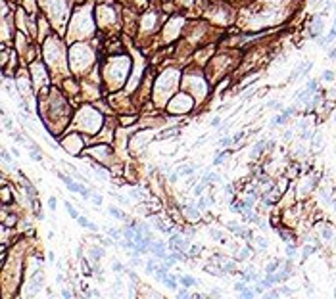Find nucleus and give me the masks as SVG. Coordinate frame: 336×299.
Instances as JSON below:
<instances>
[{
  "label": "nucleus",
  "instance_id": "f257e3e1",
  "mask_svg": "<svg viewBox=\"0 0 336 299\" xmlns=\"http://www.w3.org/2000/svg\"><path fill=\"white\" fill-rule=\"evenodd\" d=\"M148 251H150V253H154V255L158 257V259H167V255H169V253L165 251V247H163V243H161V242H150Z\"/></svg>",
  "mask_w": 336,
  "mask_h": 299
},
{
  "label": "nucleus",
  "instance_id": "f03ea898",
  "mask_svg": "<svg viewBox=\"0 0 336 299\" xmlns=\"http://www.w3.org/2000/svg\"><path fill=\"white\" fill-rule=\"evenodd\" d=\"M169 247L175 249V251H186L190 246H188V240H183L181 236H171V240H169Z\"/></svg>",
  "mask_w": 336,
  "mask_h": 299
},
{
  "label": "nucleus",
  "instance_id": "7ed1b4c3",
  "mask_svg": "<svg viewBox=\"0 0 336 299\" xmlns=\"http://www.w3.org/2000/svg\"><path fill=\"white\" fill-rule=\"evenodd\" d=\"M179 280H181V284H183L184 288H190V286H196V284H198V280L192 278V276H188V274H181V276H179Z\"/></svg>",
  "mask_w": 336,
  "mask_h": 299
},
{
  "label": "nucleus",
  "instance_id": "20e7f679",
  "mask_svg": "<svg viewBox=\"0 0 336 299\" xmlns=\"http://www.w3.org/2000/svg\"><path fill=\"white\" fill-rule=\"evenodd\" d=\"M77 223H79L81 226H85V228H88V230H92V232H96V230H98V226H96L94 223H91V220H88L86 217H79V219H77Z\"/></svg>",
  "mask_w": 336,
  "mask_h": 299
},
{
  "label": "nucleus",
  "instance_id": "39448f33",
  "mask_svg": "<svg viewBox=\"0 0 336 299\" xmlns=\"http://www.w3.org/2000/svg\"><path fill=\"white\" fill-rule=\"evenodd\" d=\"M163 284L169 288V290H177V278H175V276H171V274H165V276H163Z\"/></svg>",
  "mask_w": 336,
  "mask_h": 299
},
{
  "label": "nucleus",
  "instance_id": "423d86ee",
  "mask_svg": "<svg viewBox=\"0 0 336 299\" xmlns=\"http://www.w3.org/2000/svg\"><path fill=\"white\" fill-rule=\"evenodd\" d=\"M263 150H265V142L261 140V142H257L255 146H254V150H252V159H254V157H257L259 153H263Z\"/></svg>",
  "mask_w": 336,
  "mask_h": 299
},
{
  "label": "nucleus",
  "instance_id": "0eeeda50",
  "mask_svg": "<svg viewBox=\"0 0 336 299\" xmlns=\"http://www.w3.org/2000/svg\"><path fill=\"white\" fill-rule=\"evenodd\" d=\"M65 209H67V213H69V217H71V219H75V220H77V219L81 217V215H79V211H77V209H75L69 202H65Z\"/></svg>",
  "mask_w": 336,
  "mask_h": 299
},
{
  "label": "nucleus",
  "instance_id": "6e6552de",
  "mask_svg": "<svg viewBox=\"0 0 336 299\" xmlns=\"http://www.w3.org/2000/svg\"><path fill=\"white\" fill-rule=\"evenodd\" d=\"M110 213L114 215L115 219H121V220H127V219H129L125 213H123V211H119V209H115V207H110Z\"/></svg>",
  "mask_w": 336,
  "mask_h": 299
},
{
  "label": "nucleus",
  "instance_id": "1a4fd4ad",
  "mask_svg": "<svg viewBox=\"0 0 336 299\" xmlns=\"http://www.w3.org/2000/svg\"><path fill=\"white\" fill-rule=\"evenodd\" d=\"M106 232L114 238V240H121V236H123V232L121 230H117V228H106Z\"/></svg>",
  "mask_w": 336,
  "mask_h": 299
},
{
  "label": "nucleus",
  "instance_id": "9d476101",
  "mask_svg": "<svg viewBox=\"0 0 336 299\" xmlns=\"http://www.w3.org/2000/svg\"><path fill=\"white\" fill-rule=\"evenodd\" d=\"M278 265H281V259H275V261H271L267 265V272H277V269H278Z\"/></svg>",
  "mask_w": 336,
  "mask_h": 299
},
{
  "label": "nucleus",
  "instance_id": "9b49d317",
  "mask_svg": "<svg viewBox=\"0 0 336 299\" xmlns=\"http://www.w3.org/2000/svg\"><path fill=\"white\" fill-rule=\"evenodd\" d=\"M296 111V106H290V107H286V109H282V119L286 121L288 117H292V113Z\"/></svg>",
  "mask_w": 336,
  "mask_h": 299
},
{
  "label": "nucleus",
  "instance_id": "f8f14e48",
  "mask_svg": "<svg viewBox=\"0 0 336 299\" xmlns=\"http://www.w3.org/2000/svg\"><path fill=\"white\" fill-rule=\"evenodd\" d=\"M91 255H92V257H94V259L98 261L100 257L104 255V249H102V247H92V249H91Z\"/></svg>",
  "mask_w": 336,
  "mask_h": 299
},
{
  "label": "nucleus",
  "instance_id": "ddd939ff",
  "mask_svg": "<svg viewBox=\"0 0 336 299\" xmlns=\"http://www.w3.org/2000/svg\"><path fill=\"white\" fill-rule=\"evenodd\" d=\"M202 182H206V184H208V182H219V176H217V174H213V173H211V174L208 173V174L204 176V180H202Z\"/></svg>",
  "mask_w": 336,
  "mask_h": 299
},
{
  "label": "nucleus",
  "instance_id": "4468645a",
  "mask_svg": "<svg viewBox=\"0 0 336 299\" xmlns=\"http://www.w3.org/2000/svg\"><path fill=\"white\" fill-rule=\"evenodd\" d=\"M183 209H184V213H188V215L192 217V219H198V209H192L190 205H184Z\"/></svg>",
  "mask_w": 336,
  "mask_h": 299
},
{
  "label": "nucleus",
  "instance_id": "2eb2a0df",
  "mask_svg": "<svg viewBox=\"0 0 336 299\" xmlns=\"http://www.w3.org/2000/svg\"><path fill=\"white\" fill-rule=\"evenodd\" d=\"M311 253H315V247H313V246H306V247H304V251H301V257L307 259V257L311 255Z\"/></svg>",
  "mask_w": 336,
  "mask_h": 299
},
{
  "label": "nucleus",
  "instance_id": "dca6fc26",
  "mask_svg": "<svg viewBox=\"0 0 336 299\" xmlns=\"http://www.w3.org/2000/svg\"><path fill=\"white\" fill-rule=\"evenodd\" d=\"M158 269H160V267H158V265H156V261H154V259L146 263V270H148V272H152V274H154V272L158 270Z\"/></svg>",
  "mask_w": 336,
  "mask_h": 299
},
{
  "label": "nucleus",
  "instance_id": "f3484780",
  "mask_svg": "<svg viewBox=\"0 0 336 299\" xmlns=\"http://www.w3.org/2000/svg\"><path fill=\"white\" fill-rule=\"evenodd\" d=\"M286 255H288V257H294V255H296V247L292 246V243H286Z\"/></svg>",
  "mask_w": 336,
  "mask_h": 299
},
{
  "label": "nucleus",
  "instance_id": "a211bd4d",
  "mask_svg": "<svg viewBox=\"0 0 336 299\" xmlns=\"http://www.w3.org/2000/svg\"><path fill=\"white\" fill-rule=\"evenodd\" d=\"M323 240H332V230L330 228H323Z\"/></svg>",
  "mask_w": 336,
  "mask_h": 299
},
{
  "label": "nucleus",
  "instance_id": "6ab92c4d",
  "mask_svg": "<svg viewBox=\"0 0 336 299\" xmlns=\"http://www.w3.org/2000/svg\"><path fill=\"white\" fill-rule=\"evenodd\" d=\"M278 292H281V295H292V293H294V290H292V288H286V286H282Z\"/></svg>",
  "mask_w": 336,
  "mask_h": 299
},
{
  "label": "nucleus",
  "instance_id": "aec40b11",
  "mask_svg": "<svg viewBox=\"0 0 336 299\" xmlns=\"http://www.w3.org/2000/svg\"><path fill=\"white\" fill-rule=\"evenodd\" d=\"M227 156H229V153H219L217 159H213V165H221L223 161H225V157H227Z\"/></svg>",
  "mask_w": 336,
  "mask_h": 299
},
{
  "label": "nucleus",
  "instance_id": "412c9836",
  "mask_svg": "<svg viewBox=\"0 0 336 299\" xmlns=\"http://www.w3.org/2000/svg\"><path fill=\"white\" fill-rule=\"evenodd\" d=\"M111 269H114V272H123V270H125V269H123V265H121V263H117V261H114Z\"/></svg>",
  "mask_w": 336,
  "mask_h": 299
},
{
  "label": "nucleus",
  "instance_id": "4be33fe9",
  "mask_svg": "<svg viewBox=\"0 0 336 299\" xmlns=\"http://www.w3.org/2000/svg\"><path fill=\"white\" fill-rule=\"evenodd\" d=\"M307 88H309L311 92H315V90H317V81H315V79H311V81L307 83Z\"/></svg>",
  "mask_w": 336,
  "mask_h": 299
},
{
  "label": "nucleus",
  "instance_id": "5701e85b",
  "mask_svg": "<svg viewBox=\"0 0 336 299\" xmlns=\"http://www.w3.org/2000/svg\"><path fill=\"white\" fill-rule=\"evenodd\" d=\"M232 142H234V140H232V136H227V138H221V142H219V144H221V146H229V144H232Z\"/></svg>",
  "mask_w": 336,
  "mask_h": 299
},
{
  "label": "nucleus",
  "instance_id": "b1692460",
  "mask_svg": "<svg viewBox=\"0 0 336 299\" xmlns=\"http://www.w3.org/2000/svg\"><path fill=\"white\" fill-rule=\"evenodd\" d=\"M323 79H324V81H332V79H334V73H332V71H324V73H323Z\"/></svg>",
  "mask_w": 336,
  "mask_h": 299
},
{
  "label": "nucleus",
  "instance_id": "393cba45",
  "mask_svg": "<svg viewBox=\"0 0 336 299\" xmlns=\"http://www.w3.org/2000/svg\"><path fill=\"white\" fill-rule=\"evenodd\" d=\"M240 293H242V297H252V295L255 293V290H246V288H244Z\"/></svg>",
  "mask_w": 336,
  "mask_h": 299
},
{
  "label": "nucleus",
  "instance_id": "a878e982",
  "mask_svg": "<svg viewBox=\"0 0 336 299\" xmlns=\"http://www.w3.org/2000/svg\"><path fill=\"white\" fill-rule=\"evenodd\" d=\"M204 186H206V182H200L196 188H194V192H196V196H200L202 192H204Z\"/></svg>",
  "mask_w": 336,
  "mask_h": 299
},
{
  "label": "nucleus",
  "instance_id": "bb28decb",
  "mask_svg": "<svg viewBox=\"0 0 336 299\" xmlns=\"http://www.w3.org/2000/svg\"><path fill=\"white\" fill-rule=\"evenodd\" d=\"M192 171H194V167H190V165H188V167H183L179 173H181V174H188V173H192Z\"/></svg>",
  "mask_w": 336,
  "mask_h": 299
},
{
  "label": "nucleus",
  "instance_id": "cd10ccee",
  "mask_svg": "<svg viewBox=\"0 0 336 299\" xmlns=\"http://www.w3.org/2000/svg\"><path fill=\"white\" fill-rule=\"evenodd\" d=\"M91 199H92V202H94L96 205H100V203H102V197H100V196H96V194H92V196H91Z\"/></svg>",
  "mask_w": 336,
  "mask_h": 299
},
{
  "label": "nucleus",
  "instance_id": "c85d7f7f",
  "mask_svg": "<svg viewBox=\"0 0 336 299\" xmlns=\"http://www.w3.org/2000/svg\"><path fill=\"white\" fill-rule=\"evenodd\" d=\"M2 157H4V161H6V163H12V157H10V153H8L6 150H2Z\"/></svg>",
  "mask_w": 336,
  "mask_h": 299
},
{
  "label": "nucleus",
  "instance_id": "c756f323",
  "mask_svg": "<svg viewBox=\"0 0 336 299\" xmlns=\"http://www.w3.org/2000/svg\"><path fill=\"white\" fill-rule=\"evenodd\" d=\"M269 107H271V109H282V106L278 102H269Z\"/></svg>",
  "mask_w": 336,
  "mask_h": 299
},
{
  "label": "nucleus",
  "instance_id": "7c9ffc66",
  "mask_svg": "<svg viewBox=\"0 0 336 299\" xmlns=\"http://www.w3.org/2000/svg\"><path fill=\"white\" fill-rule=\"evenodd\" d=\"M281 295V292L278 290H271V292H267V297H278Z\"/></svg>",
  "mask_w": 336,
  "mask_h": 299
},
{
  "label": "nucleus",
  "instance_id": "2f4dec72",
  "mask_svg": "<svg viewBox=\"0 0 336 299\" xmlns=\"http://www.w3.org/2000/svg\"><path fill=\"white\" fill-rule=\"evenodd\" d=\"M114 197H115V199H119L121 203H129V199H127V197H123V196H119V194H114Z\"/></svg>",
  "mask_w": 336,
  "mask_h": 299
},
{
  "label": "nucleus",
  "instance_id": "473e14b6",
  "mask_svg": "<svg viewBox=\"0 0 336 299\" xmlns=\"http://www.w3.org/2000/svg\"><path fill=\"white\" fill-rule=\"evenodd\" d=\"M211 236H213L215 240H221V236H223V234H221L219 230H211ZM221 242H223V240H221Z\"/></svg>",
  "mask_w": 336,
  "mask_h": 299
},
{
  "label": "nucleus",
  "instance_id": "72a5a7b5",
  "mask_svg": "<svg viewBox=\"0 0 336 299\" xmlns=\"http://www.w3.org/2000/svg\"><path fill=\"white\" fill-rule=\"evenodd\" d=\"M244 288H246V284H244V282H238V284H234V290H236V292H242Z\"/></svg>",
  "mask_w": 336,
  "mask_h": 299
},
{
  "label": "nucleus",
  "instance_id": "f704fd0d",
  "mask_svg": "<svg viewBox=\"0 0 336 299\" xmlns=\"http://www.w3.org/2000/svg\"><path fill=\"white\" fill-rule=\"evenodd\" d=\"M281 238H282L284 242H288L290 238H292V234H290V232H281Z\"/></svg>",
  "mask_w": 336,
  "mask_h": 299
},
{
  "label": "nucleus",
  "instance_id": "c9c22d12",
  "mask_svg": "<svg viewBox=\"0 0 336 299\" xmlns=\"http://www.w3.org/2000/svg\"><path fill=\"white\" fill-rule=\"evenodd\" d=\"M48 207L52 209V211L56 209V197H50V199H48Z\"/></svg>",
  "mask_w": 336,
  "mask_h": 299
},
{
  "label": "nucleus",
  "instance_id": "e433bc0d",
  "mask_svg": "<svg viewBox=\"0 0 336 299\" xmlns=\"http://www.w3.org/2000/svg\"><path fill=\"white\" fill-rule=\"evenodd\" d=\"M257 246H259L261 249H265V247H267V242H265V240H261V238H257Z\"/></svg>",
  "mask_w": 336,
  "mask_h": 299
},
{
  "label": "nucleus",
  "instance_id": "4c0bfd02",
  "mask_svg": "<svg viewBox=\"0 0 336 299\" xmlns=\"http://www.w3.org/2000/svg\"><path fill=\"white\" fill-rule=\"evenodd\" d=\"M265 148H267V150H273V148H275V142H273V140H267V142H265Z\"/></svg>",
  "mask_w": 336,
  "mask_h": 299
},
{
  "label": "nucleus",
  "instance_id": "58836bf2",
  "mask_svg": "<svg viewBox=\"0 0 336 299\" xmlns=\"http://www.w3.org/2000/svg\"><path fill=\"white\" fill-rule=\"evenodd\" d=\"M329 58H330V60H336V48L329 50Z\"/></svg>",
  "mask_w": 336,
  "mask_h": 299
},
{
  "label": "nucleus",
  "instance_id": "ea45409f",
  "mask_svg": "<svg viewBox=\"0 0 336 299\" xmlns=\"http://www.w3.org/2000/svg\"><path fill=\"white\" fill-rule=\"evenodd\" d=\"M198 209H206V199H204V197L198 202Z\"/></svg>",
  "mask_w": 336,
  "mask_h": 299
},
{
  "label": "nucleus",
  "instance_id": "a19ab883",
  "mask_svg": "<svg viewBox=\"0 0 336 299\" xmlns=\"http://www.w3.org/2000/svg\"><path fill=\"white\" fill-rule=\"evenodd\" d=\"M179 297H188V292L184 290V288H183V290H179Z\"/></svg>",
  "mask_w": 336,
  "mask_h": 299
},
{
  "label": "nucleus",
  "instance_id": "79ce46f5",
  "mask_svg": "<svg viewBox=\"0 0 336 299\" xmlns=\"http://www.w3.org/2000/svg\"><path fill=\"white\" fill-rule=\"evenodd\" d=\"M177 174H179V173H171V176H169V180H171V182H175V180L179 179V176H177Z\"/></svg>",
  "mask_w": 336,
  "mask_h": 299
},
{
  "label": "nucleus",
  "instance_id": "37998d69",
  "mask_svg": "<svg viewBox=\"0 0 336 299\" xmlns=\"http://www.w3.org/2000/svg\"><path fill=\"white\" fill-rule=\"evenodd\" d=\"M225 192H227V194H232V184H227V186H225Z\"/></svg>",
  "mask_w": 336,
  "mask_h": 299
},
{
  "label": "nucleus",
  "instance_id": "c03bdc74",
  "mask_svg": "<svg viewBox=\"0 0 336 299\" xmlns=\"http://www.w3.org/2000/svg\"><path fill=\"white\" fill-rule=\"evenodd\" d=\"M219 123H221V119H219V117H215V119H213V121H211V125H213V127H217V125H219Z\"/></svg>",
  "mask_w": 336,
  "mask_h": 299
},
{
  "label": "nucleus",
  "instance_id": "a18cd8bd",
  "mask_svg": "<svg viewBox=\"0 0 336 299\" xmlns=\"http://www.w3.org/2000/svg\"><path fill=\"white\" fill-rule=\"evenodd\" d=\"M240 138H242V132H238V134H234V136H232V140H234V142H238Z\"/></svg>",
  "mask_w": 336,
  "mask_h": 299
},
{
  "label": "nucleus",
  "instance_id": "49530a36",
  "mask_svg": "<svg viewBox=\"0 0 336 299\" xmlns=\"http://www.w3.org/2000/svg\"><path fill=\"white\" fill-rule=\"evenodd\" d=\"M62 295H63V297H71V292H69V290H63Z\"/></svg>",
  "mask_w": 336,
  "mask_h": 299
},
{
  "label": "nucleus",
  "instance_id": "de8ad7c7",
  "mask_svg": "<svg viewBox=\"0 0 336 299\" xmlns=\"http://www.w3.org/2000/svg\"><path fill=\"white\" fill-rule=\"evenodd\" d=\"M131 196H133V197H137V199L140 197V196H138V192H134V190H131Z\"/></svg>",
  "mask_w": 336,
  "mask_h": 299
},
{
  "label": "nucleus",
  "instance_id": "09e8293b",
  "mask_svg": "<svg viewBox=\"0 0 336 299\" xmlns=\"http://www.w3.org/2000/svg\"><path fill=\"white\" fill-rule=\"evenodd\" d=\"M334 246H336V238H334Z\"/></svg>",
  "mask_w": 336,
  "mask_h": 299
},
{
  "label": "nucleus",
  "instance_id": "8fccbe9b",
  "mask_svg": "<svg viewBox=\"0 0 336 299\" xmlns=\"http://www.w3.org/2000/svg\"><path fill=\"white\" fill-rule=\"evenodd\" d=\"M334 27H336V19H334Z\"/></svg>",
  "mask_w": 336,
  "mask_h": 299
}]
</instances>
